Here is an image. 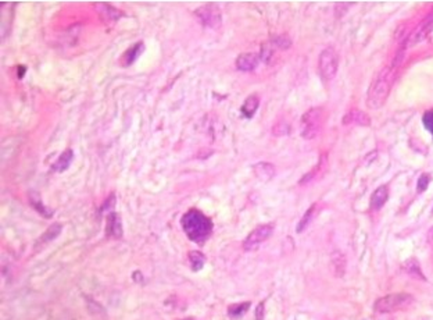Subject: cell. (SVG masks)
Returning <instances> with one entry per match:
<instances>
[{
	"label": "cell",
	"mask_w": 433,
	"mask_h": 320,
	"mask_svg": "<svg viewBox=\"0 0 433 320\" xmlns=\"http://www.w3.org/2000/svg\"><path fill=\"white\" fill-rule=\"evenodd\" d=\"M326 169H328V155L324 153V155H321V157H319V162L317 163V166H315L310 173H307V174L304 175L303 179L298 181V184H300V185H306V184L315 181L318 177H321V175L325 173Z\"/></svg>",
	"instance_id": "30bf717a"
},
{
	"label": "cell",
	"mask_w": 433,
	"mask_h": 320,
	"mask_svg": "<svg viewBox=\"0 0 433 320\" xmlns=\"http://www.w3.org/2000/svg\"><path fill=\"white\" fill-rule=\"evenodd\" d=\"M182 226L186 231L187 237L191 240L197 241L199 244L207 238L213 230V224L210 223L209 219L197 210H191L186 213L182 219Z\"/></svg>",
	"instance_id": "7a4b0ae2"
},
{
	"label": "cell",
	"mask_w": 433,
	"mask_h": 320,
	"mask_svg": "<svg viewBox=\"0 0 433 320\" xmlns=\"http://www.w3.org/2000/svg\"><path fill=\"white\" fill-rule=\"evenodd\" d=\"M403 269H404L407 273L411 274V276H414V277L419 278V280H425V276H424V273H422V270H421V266H419L418 260L414 259V258H412V259H408L407 262H404Z\"/></svg>",
	"instance_id": "7402d4cb"
},
{
	"label": "cell",
	"mask_w": 433,
	"mask_h": 320,
	"mask_svg": "<svg viewBox=\"0 0 433 320\" xmlns=\"http://www.w3.org/2000/svg\"><path fill=\"white\" fill-rule=\"evenodd\" d=\"M414 301V297L410 294L405 292H396V294H389L385 297L379 298L375 302V311L379 313H389V312L400 311V309H405L407 306H410Z\"/></svg>",
	"instance_id": "277c9868"
},
{
	"label": "cell",
	"mask_w": 433,
	"mask_h": 320,
	"mask_svg": "<svg viewBox=\"0 0 433 320\" xmlns=\"http://www.w3.org/2000/svg\"><path fill=\"white\" fill-rule=\"evenodd\" d=\"M264 319V302H260L256 309V320Z\"/></svg>",
	"instance_id": "f1b7e54d"
},
{
	"label": "cell",
	"mask_w": 433,
	"mask_h": 320,
	"mask_svg": "<svg viewBox=\"0 0 433 320\" xmlns=\"http://www.w3.org/2000/svg\"><path fill=\"white\" fill-rule=\"evenodd\" d=\"M144 49V45L142 42L136 43L135 46H132L130 49H128L125 52V55H124V57L121 59V61L124 63V66H130L134 61L138 59V57L140 56V53L143 52Z\"/></svg>",
	"instance_id": "44dd1931"
},
{
	"label": "cell",
	"mask_w": 433,
	"mask_h": 320,
	"mask_svg": "<svg viewBox=\"0 0 433 320\" xmlns=\"http://www.w3.org/2000/svg\"><path fill=\"white\" fill-rule=\"evenodd\" d=\"M318 68L324 80L331 81L335 78L339 68V56L333 47H325L318 59Z\"/></svg>",
	"instance_id": "5b68a950"
},
{
	"label": "cell",
	"mask_w": 433,
	"mask_h": 320,
	"mask_svg": "<svg viewBox=\"0 0 433 320\" xmlns=\"http://www.w3.org/2000/svg\"><path fill=\"white\" fill-rule=\"evenodd\" d=\"M250 308V302H242V304H236V305L229 306L228 313L233 317H240L243 313H246L247 309Z\"/></svg>",
	"instance_id": "d4e9b609"
},
{
	"label": "cell",
	"mask_w": 433,
	"mask_h": 320,
	"mask_svg": "<svg viewBox=\"0 0 433 320\" xmlns=\"http://www.w3.org/2000/svg\"><path fill=\"white\" fill-rule=\"evenodd\" d=\"M324 124V110L321 108H312L303 114L300 120V132L304 139H314L319 135Z\"/></svg>",
	"instance_id": "3957f363"
},
{
	"label": "cell",
	"mask_w": 433,
	"mask_h": 320,
	"mask_svg": "<svg viewBox=\"0 0 433 320\" xmlns=\"http://www.w3.org/2000/svg\"><path fill=\"white\" fill-rule=\"evenodd\" d=\"M343 124L345 126H350V124H355V126H363V127H368L371 126V117L368 114L360 110V109H351L347 113L343 116Z\"/></svg>",
	"instance_id": "9c48e42d"
},
{
	"label": "cell",
	"mask_w": 433,
	"mask_h": 320,
	"mask_svg": "<svg viewBox=\"0 0 433 320\" xmlns=\"http://www.w3.org/2000/svg\"><path fill=\"white\" fill-rule=\"evenodd\" d=\"M258 64V56L256 53L249 52V53H242L240 56L236 59V68L239 71H253Z\"/></svg>",
	"instance_id": "8fae6325"
},
{
	"label": "cell",
	"mask_w": 433,
	"mask_h": 320,
	"mask_svg": "<svg viewBox=\"0 0 433 320\" xmlns=\"http://www.w3.org/2000/svg\"><path fill=\"white\" fill-rule=\"evenodd\" d=\"M272 233H274V224H272V223L256 227V228L247 236L246 240H244L243 248H244V251L257 250L264 241H267L272 236Z\"/></svg>",
	"instance_id": "52a82bcc"
},
{
	"label": "cell",
	"mask_w": 433,
	"mask_h": 320,
	"mask_svg": "<svg viewBox=\"0 0 433 320\" xmlns=\"http://www.w3.org/2000/svg\"><path fill=\"white\" fill-rule=\"evenodd\" d=\"M393 78H394V71L389 66L383 67L382 70L378 73L369 86L368 96H367V106L369 109L378 110L386 103L389 94H390Z\"/></svg>",
	"instance_id": "6da1fadb"
},
{
	"label": "cell",
	"mask_w": 433,
	"mask_h": 320,
	"mask_svg": "<svg viewBox=\"0 0 433 320\" xmlns=\"http://www.w3.org/2000/svg\"><path fill=\"white\" fill-rule=\"evenodd\" d=\"M432 213H433V210H432Z\"/></svg>",
	"instance_id": "1f68e13d"
},
{
	"label": "cell",
	"mask_w": 433,
	"mask_h": 320,
	"mask_svg": "<svg viewBox=\"0 0 433 320\" xmlns=\"http://www.w3.org/2000/svg\"><path fill=\"white\" fill-rule=\"evenodd\" d=\"M422 121H424V126L426 127V130L432 134V137H433V109L428 110V112L424 114Z\"/></svg>",
	"instance_id": "4316f807"
},
{
	"label": "cell",
	"mask_w": 433,
	"mask_h": 320,
	"mask_svg": "<svg viewBox=\"0 0 433 320\" xmlns=\"http://www.w3.org/2000/svg\"><path fill=\"white\" fill-rule=\"evenodd\" d=\"M387 198H389V189H387V187H385V185L379 187V188L373 191L372 197H371V207H372L373 210H379L386 203Z\"/></svg>",
	"instance_id": "2e32d148"
},
{
	"label": "cell",
	"mask_w": 433,
	"mask_h": 320,
	"mask_svg": "<svg viewBox=\"0 0 433 320\" xmlns=\"http://www.w3.org/2000/svg\"><path fill=\"white\" fill-rule=\"evenodd\" d=\"M29 202H31V205L33 206V209H36L41 215H43V216L46 217L51 216V212L47 210V207L43 205L42 199H41V197H39L36 192H29Z\"/></svg>",
	"instance_id": "603a6c76"
},
{
	"label": "cell",
	"mask_w": 433,
	"mask_h": 320,
	"mask_svg": "<svg viewBox=\"0 0 433 320\" xmlns=\"http://www.w3.org/2000/svg\"><path fill=\"white\" fill-rule=\"evenodd\" d=\"M61 228H63V227H61V224H59V223L51 224V226L45 231V234L36 241V250L37 248H41V246H43V245L49 244V242H51L54 238H57V237L60 236Z\"/></svg>",
	"instance_id": "e0dca14e"
},
{
	"label": "cell",
	"mask_w": 433,
	"mask_h": 320,
	"mask_svg": "<svg viewBox=\"0 0 433 320\" xmlns=\"http://www.w3.org/2000/svg\"><path fill=\"white\" fill-rule=\"evenodd\" d=\"M432 31H433V14H430L429 17H426V19L424 20V23L419 24L418 27L412 31V33L408 37V39H405L404 42H403V45H404L405 47L414 46V45H417V43L422 42V41H425V39L428 38L429 35L432 33Z\"/></svg>",
	"instance_id": "ba28073f"
},
{
	"label": "cell",
	"mask_w": 433,
	"mask_h": 320,
	"mask_svg": "<svg viewBox=\"0 0 433 320\" xmlns=\"http://www.w3.org/2000/svg\"><path fill=\"white\" fill-rule=\"evenodd\" d=\"M258 106H260L258 96H257V95H250V96L244 100V103H243L242 106L243 116L246 118H253V116H254V114L257 113V110H258Z\"/></svg>",
	"instance_id": "ac0fdd59"
},
{
	"label": "cell",
	"mask_w": 433,
	"mask_h": 320,
	"mask_svg": "<svg viewBox=\"0 0 433 320\" xmlns=\"http://www.w3.org/2000/svg\"><path fill=\"white\" fill-rule=\"evenodd\" d=\"M95 7H96V10L100 13L103 19L108 21V23L117 21L122 15L121 11H118L116 7H112V6L107 5V3H95Z\"/></svg>",
	"instance_id": "5bb4252c"
},
{
	"label": "cell",
	"mask_w": 433,
	"mask_h": 320,
	"mask_svg": "<svg viewBox=\"0 0 433 320\" xmlns=\"http://www.w3.org/2000/svg\"><path fill=\"white\" fill-rule=\"evenodd\" d=\"M429 183H430V177H429L428 174H422L419 177L418 184H417V191H418L419 193L425 192L426 188H428Z\"/></svg>",
	"instance_id": "83f0119b"
},
{
	"label": "cell",
	"mask_w": 433,
	"mask_h": 320,
	"mask_svg": "<svg viewBox=\"0 0 433 320\" xmlns=\"http://www.w3.org/2000/svg\"><path fill=\"white\" fill-rule=\"evenodd\" d=\"M331 263L336 277H343L347 269V258L342 251H335L331 255Z\"/></svg>",
	"instance_id": "7c38bea8"
},
{
	"label": "cell",
	"mask_w": 433,
	"mask_h": 320,
	"mask_svg": "<svg viewBox=\"0 0 433 320\" xmlns=\"http://www.w3.org/2000/svg\"><path fill=\"white\" fill-rule=\"evenodd\" d=\"M106 231H107V236L111 238H120L122 236V223L118 213L111 212L108 215Z\"/></svg>",
	"instance_id": "4fadbf2b"
},
{
	"label": "cell",
	"mask_w": 433,
	"mask_h": 320,
	"mask_svg": "<svg viewBox=\"0 0 433 320\" xmlns=\"http://www.w3.org/2000/svg\"><path fill=\"white\" fill-rule=\"evenodd\" d=\"M429 240H433V227H430L429 230Z\"/></svg>",
	"instance_id": "f546056e"
},
{
	"label": "cell",
	"mask_w": 433,
	"mask_h": 320,
	"mask_svg": "<svg viewBox=\"0 0 433 320\" xmlns=\"http://www.w3.org/2000/svg\"><path fill=\"white\" fill-rule=\"evenodd\" d=\"M317 207H318L317 203H312L311 206L307 209V212L304 213L303 217L300 219V221H298V224H297V228H296V231H297L298 234H300V233H303V231L310 226V223L314 220V217H315V215H317V212H318Z\"/></svg>",
	"instance_id": "d6986e66"
},
{
	"label": "cell",
	"mask_w": 433,
	"mask_h": 320,
	"mask_svg": "<svg viewBox=\"0 0 433 320\" xmlns=\"http://www.w3.org/2000/svg\"><path fill=\"white\" fill-rule=\"evenodd\" d=\"M182 320H195L193 317H187V319H182Z\"/></svg>",
	"instance_id": "4dcf8cb0"
},
{
	"label": "cell",
	"mask_w": 433,
	"mask_h": 320,
	"mask_svg": "<svg viewBox=\"0 0 433 320\" xmlns=\"http://www.w3.org/2000/svg\"><path fill=\"white\" fill-rule=\"evenodd\" d=\"M74 159V153L71 149H67L60 155V157L56 160V163L53 166V170L57 171V173H63L64 170H67L70 167L71 162Z\"/></svg>",
	"instance_id": "ffe728a7"
},
{
	"label": "cell",
	"mask_w": 433,
	"mask_h": 320,
	"mask_svg": "<svg viewBox=\"0 0 433 320\" xmlns=\"http://www.w3.org/2000/svg\"><path fill=\"white\" fill-rule=\"evenodd\" d=\"M254 174H256L257 179L261 180V181H270L271 179H274L275 175L274 165L266 163V162L257 163V165L254 166Z\"/></svg>",
	"instance_id": "9a60e30c"
},
{
	"label": "cell",
	"mask_w": 433,
	"mask_h": 320,
	"mask_svg": "<svg viewBox=\"0 0 433 320\" xmlns=\"http://www.w3.org/2000/svg\"><path fill=\"white\" fill-rule=\"evenodd\" d=\"M195 15L203 25L213 29H218L219 25H221V21H222V15H221L219 7L214 5V3H209V5L203 6V7H199L195 11Z\"/></svg>",
	"instance_id": "8992f818"
},
{
	"label": "cell",
	"mask_w": 433,
	"mask_h": 320,
	"mask_svg": "<svg viewBox=\"0 0 433 320\" xmlns=\"http://www.w3.org/2000/svg\"><path fill=\"white\" fill-rule=\"evenodd\" d=\"M271 43H272V46L280 47V49H289V47L292 46V41H290V38H288L286 35L276 37Z\"/></svg>",
	"instance_id": "484cf974"
},
{
	"label": "cell",
	"mask_w": 433,
	"mask_h": 320,
	"mask_svg": "<svg viewBox=\"0 0 433 320\" xmlns=\"http://www.w3.org/2000/svg\"><path fill=\"white\" fill-rule=\"evenodd\" d=\"M189 260H191L193 270H200L205 263V256L201 252L192 251V252H189Z\"/></svg>",
	"instance_id": "cb8c5ba5"
}]
</instances>
